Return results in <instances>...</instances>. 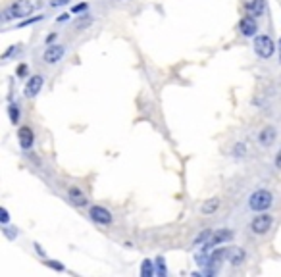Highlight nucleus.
Returning a JSON list of instances; mask_svg holds the SVG:
<instances>
[{
	"label": "nucleus",
	"instance_id": "f257e3e1",
	"mask_svg": "<svg viewBox=\"0 0 281 277\" xmlns=\"http://www.w3.org/2000/svg\"><path fill=\"white\" fill-rule=\"evenodd\" d=\"M35 10V4L31 0H14L2 14V21L8 23V21H14V19H23L27 17Z\"/></svg>",
	"mask_w": 281,
	"mask_h": 277
},
{
	"label": "nucleus",
	"instance_id": "f03ea898",
	"mask_svg": "<svg viewBox=\"0 0 281 277\" xmlns=\"http://www.w3.org/2000/svg\"><path fill=\"white\" fill-rule=\"evenodd\" d=\"M274 204V194L268 189H258L254 190L251 196H249V208L252 212H266L270 206Z\"/></svg>",
	"mask_w": 281,
	"mask_h": 277
},
{
	"label": "nucleus",
	"instance_id": "7ed1b4c3",
	"mask_svg": "<svg viewBox=\"0 0 281 277\" xmlns=\"http://www.w3.org/2000/svg\"><path fill=\"white\" fill-rule=\"evenodd\" d=\"M252 46H254V52L262 60H270L276 54V43H274L272 37H268V35H256Z\"/></svg>",
	"mask_w": 281,
	"mask_h": 277
},
{
	"label": "nucleus",
	"instance_id": "20e7f679",
	"mask_svg": "<svg viewBox=\"0 0 281 277\" xmlns=\"http://www.w3.org/2000/svg\"><path fill=\"white\" fill-rule=\"evenodd\" d=\"M235 237V233H233V229H218V231H214V235L210 237V241L208 243H204L202 245V248H200V252H210L212 248L220 247V245H223V243H227V241H231Z\"/></svg>",
	"mask_w": 281,
	"mask_h": 277
},
{
	"label": "nucleus",
	"instance_id": "39448f33",
	"mask_svg": "<svg viewBox=\"0 0 281 277\" xmlns=\"http://www.w3.org/2000/svg\"><path fill=\"white\" fill-rule=\"evenodd\" d=\"M66 46L64 44H48L45 48V52H43V62L48 64V66H54V64H58L62 62V58L66 56Z\"/></svg>",
	"mask_w": 281,
	"mask_h": 277
},
{
	"label": "nucleus",
	"instance_id": "423d86ee",
	"mask_svg": "<svg viewBox=\"0 0 281 277\" xmlns=\"http://www.w3.org/2000/svg\"><path fill=\"white\" fill-rule=\"evenodd\" d=\"M272 223H274V218L268 212H260V216H254V219L251 221V231L254 235H266Z\"/></svg>",
	"mask_w": 281,
	"mask_h": 277
},
{
	"label": "nucleus",
	"instance_id": "0eeeda50",
	"mask_svg": "<svg viewBox=\"0 0 281 277\" xmlns=\"http://www.w3.org/2000/svg\"><path fill=\"white\" fill-rule=\"evenodd\" d=\"M89 218L94 221V223H98V225H112V221H114V216H112V212L108 210V208H104V206H91L89 208Z\"/></svg>",
	"mask_w": 281,
	"mask_h": 277
},
{
	"label": "nucleus",
	"instance_id": "6e6552de",
	"mask_svg": "<svg viewBox=\"0 0 281 277\" xmlns=\"http://www.w3.org/2000/svg\"><path fill=\"white\" fill-rule=\"evenodd\" d=\"M43 85H45V75H41V73H35V75H31L29 79H27L25 89H23V94H25L27 98H35V96L41 92Z\"/></svg>",
	"mask_w": 281,
	"mask_h": 277
},
{
	"label": "nucleus",
	"instance_id": "1a4fd4ad",
	"mask_svg": "<svg viewBox=\"0 0 281 277\" xmlns=\"http://www.w3.org/2000/svg\"><path fill=\"white\" fill-rule=\"evenodd\" d=\"M17 143H19V146L23 150H31L33 148V145H35V133H33V129H31L29 125L19 127V131H17Z\"/></svg>",
	"mask_w": 281,
	"mask_h": 277
},
{
	"label": "nucleus",
	"instance_id": "9d476101",
	"mask_svg": "<svg viewBox=\"0 0 281 277\" xmlns=\"http://www.w3.org/2000/svg\"><path fill=\"white\" fill-rule=\"evenodd\" d=\"M239 31H241V35H245V37H256V31H258V23H256V17H252V15H245L241 21H239Z\"/></svg>",
	"mask_w": 281,
	"mask_h": 277
},
{
	"label": "nucleus",
	"instance_id": "9b49d317",
	"mask_svg": "<svg viewBox=\"0 0 281 277\" xmlns=\"http://www.w3.org/2000/svg\"><path fill=\"white\" fill-rule=\"evenodd\" d=\"M276 139H278V129L276 127H272V125H268L264 129H260L258 133V145L260 146H272L276 143Z\"/></svg>",
	"mask_w": 281,
	"mask_h": 277
},
{
	"label": "nucleus",
	"instance_id": "f8f14e48",
	"mask_svg": "<svg viewBox=\"0 0 281 277\" xmlns=\"http://www.w3.org/2000/svg\"><path fill=\"white\" fill-rule=\"evenodd\" d=\"M245 10L252 17H260V15H264V12H266V0H251V2H247Z\"/></svg>",
	"mask_w": 281,
	"mask_h": 277
},
{
	"label": "nucleus",
	"instance_id": "ddd939ff",
	"mask_svg": "<svg viewBox=\"0 0 281 277\" xmlns=\"http://www.w3.org/2000/svg\"><path fill=\"white\" fill-rule=\"evenodd\" d=\"M245 258H247V254H245V250L241 247H231L227 248V262L231 264V266H241V264L245 262Z\"/></svg>",
	"mask_w": 281,
	"mask_h": 277
},
{
	"label": "nucleus",
	"instance_id": "4468645a",
	"mask_svg": "<svg viewBox=\"0 0 281 277\" xmlns=\"http://www.w3.org/2000/svg\"><path fill=\"white\" fill-rule=\"evenodd\" d=\"M68 198L75 206H87V196L83 194V190L79 189V187H72V189L68 190Z\"/></svg>",
	"mask_w": 281,
	"mask_h": 277
},
{
	"label": "nucleus",
	"instance_id": "2eb2a0df",
	"mask_svg": "<svg viewBox=\"0 0 281 277\" xmlns=\"http://www.w3.org/2000/svg\"><path fill=\"white\" fill-rule=\"evenodd\" d=\"M218 208H220V198H208L206 202L200 206V212L204 216H212V214H216Z\"/></svg>",
	"mask_w": 281,
	"mask_h": 277
},
{
	"label": "nucleus",
	"instance_id": "dca6fc26",
	"mask_svg": "<svg viewBox=\"0 0 281 277\" xmlns=\"http://www.w3.org/2000/svg\"><path fill=\"white\" fill-rule=\"evenodd\" d=\"M8 116H10V121L17 125L19 123V117H21V112H19V104L17 102H10L8 106Z\"/></svg>",
	"mask_w": 281,
	"mask_h": 277
},
{
	"label": "nucleus",
	"instance_id": "f3484780",
	"mask_svg": "<svg viewBox=\"0 0 281 277\" xmlns=\"http://www.w3.org/2000/svg\"><path fill=\"white\" fill-rule=\"evenodd\" d=\"M156 262H152V260H145L143 266H141V276L143 277H152L156 276Z\"/></svg>",
	"mask_w": 281,
	"mask_h": 277
},
{
	"label": "nucleus",
	"instance_id": "a211bd4d",
	"mask_svg": "<svg viewBox=\"0 0 281 277\" xmlns=\"http://www.w3.org/2000/svg\"><path fill=\"white\" fill-rule=\"evenodd\" d=\"M212 235H214V229H204V231H200V233L194 237V247H198V245H204V243H208Z\"/></svg>",
	"mask_w": 281,
	"mask_h": 277
},
{
	"label": "nucleus",
	"instance_id": "6ab92c4d",
	"mask_svg": "<svg viewBox=\"0 0 281 277\" xmlns=\"http://www.w3.org/2000/svg\"><path fill=\"white\" fill-rule=\"evenodd\" d=\"M156 276H160V277L166 276V264H164L162 256H158V258H156Z\"/></svg>",
	"mask_w": 281,
	"mask_h": 277
},
{
	"label": "nucleus",
	"instance_id": "aec40b11",
	"mask_svg": "<svg viewBox=\"0 0 281 277\" xmlns=\"http://www.w3.org/2000/svg\"><path fill=\"white\" fill-rule=\"evenodd\" d=\"M233 154H235L237 158L245 156V154H247V145H245V143H237V145L233 146Z\"/></svg>",
	"mask_w": 281,
	"mask_h": 277
},
{
	"label": "nucleus",
	"instance_id": "412c9836",
	"mask_svg": "<svg viewBox=\"0 0 281 277\" xmlns=\"http://www.w3.org/2000/svg\"><path fill=\"white\" fill-rule=\"evenodd\" d=\"M45 266L52 268V270H56V272H64V270H66V268H64L62 264L56 262V260H46V258H45Z\"/></svg>",
	"mask_w": 281,
	"mask_h": 277
},
{
	"label": "nucleus",
	"instance_id": "4be33fe9",
	"mask_svg": "<svg viewBox=\"0 0 281 277\" xmlns=\"http://www.w3.org/2000/svg\"><path fill=\"white\" fill-rule=\"evenodd\" d=\"M43 19V15H35V17H29V19H23L17 27H25V25H31V23H37V21H41Z\"/></svg>",
	"mask_w": 281,
	"mask_h": 277
},
{
	"label": "nucleus",
	"instance_id": "5701e85b",
	"mask_svg": "<svg viewBox=\"0 0 281 277\" xmlns=\"http://www.w3.org/2000/svg\"><path fill=\"white\" fill-rule=\"evenodd\" d=\"M0 221H2V225H8V221H10V214H8V210L4 206L0 208Z\"/></svg>",
	"mask_w": 281,
	"mask_h": 277
},
{
	"label": "nucleus",
	"instance_id": "b1692460",
	"mask_svg": "<svg viewBox=\"0 0 281 277\" xmlns=\"http://www.w3.org/2000/svg\"><path fill=\"white\" fill-rule=\"evenodd\" d=\"M72 0H48V6L50 8H60V6H66V4H70Z\"/></svg>",
	"mask_w": 281,
	"mask_h": 277
},
{
	"label": "nucleus",
	"instance_id": "393cba45",
	"mask_svg": "<svg viewBox=\"0 0 281 277\" xmlns=\"http://www.w3.org/2000/svg\"><path fill=\"white\" fill-rule=\"evenodd\" d=\"M2 233L6 235L8 239H15V237H17V229H10V227L4 225V227H2Z\"/></svg>",
	"mask_w": 281,
	"mask_h": 277
},
{
	"label": "nucleus",
	"instance_id": "a878e982",
	"mask_svg": "<svg viewBox=\"0 0 281 277\" xmlns=\"http://www.w3.org/2000/svg\"><path fill=\"white\" fill-rule=\"evenodd\" d=\"M87 10V2H81V4H77V6H74V14H81V12H85Z\"/></svg>",
	"mask_w": 281,
	"mask_h": 277
},
{
	"label": "nucleus",
	"instance_id": "bb28decb",
	"mask_svg": "<svg viewBox=\"0 0 281 277\" xmlns=\"http://www.w3.org/2000/svg\"><path fill=\"white\" fill-rule=\"evenodd\" d=\"M274 164H276V168H278V170H281V150L278 152V154H276V160H274Z\"/></svg>",
	"mask_w": 281,
	"mask_h": 277
},
{
	"label": "nucleus",
	"instance_id": "cd10ccee",
	"mask_svg": "<svg viewBox=\"0 0 281 277\" xmlns=\"http://www.w3.org/2000/svg\"><path fill=\"white\" fill-rule=\"evenodd\" d=\"M68 19H70V14H62L58 19H56V21H58V23H62V21H68Z\"/></svg>",
	"mask_w": 281,
	"mask_h": 277
},
{
	"label": "nucleus",
	"instance_id": "c85d7f7f",
	"mask_svg": "<svg viewBox=\"0 0 281 277\" xmlns=\"http://www.w3.org/2000/svg\"><path fill=\"white\" fill-rule=\"evenodd\" d=\"M17 73H19V75H23V73H25V66H19V70H17Z\"/></svg>",
	"mask_w": 281,
	"mask_h": 277
},
{
	"label": "nucleus",
	"instance_id": "c756f323",
	"mask_svg": "<svg viewBox=\"0 0 281 277\" xmlns=\"http://www.w3.org/2000/svg\"><path fill=\"white\" fill-rule=\"evenodd\" d=\"M280 58H281V39H280Z\"/></svg>",
	"mask_w": 281,
	"mask_h": 277
}]
</instances>
